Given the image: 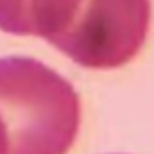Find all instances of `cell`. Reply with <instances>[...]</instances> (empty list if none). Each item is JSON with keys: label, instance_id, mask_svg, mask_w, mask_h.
Returning a JSON list of instances; mask_svg holds the SVG:
<instances>
[{"label": "cell", "instance_id": "cell-2", "mask_svg": "<svg viewBox=\"0 0 154 154\" xmlns=\"http://www.w3.org/2000/svg\"><path fill=\"white\" fill-rule=\"evenodd\" d=\"M150 15V0H80L70 26L51 45L82 68L114 70L141 51Z\"/></svg>", "mask_w": 154, "mask_h": 154}, {"label": "cell", "instance_id": "cell-1", "mask_svg": "<svg viewBox=\"0 0 154 154\" xmlns=\"http://www.w3.org/2000/svg\"><path fill=\"white\" fill-rule=\"evenodd\" d=\"M78 127L80 99L61 74L34 57H0V129L7 154H66Z\"/></svg>", "mask_w": 154, "mask_h": 154}, {"label": "cell", "instance_id": "cell-3", "mask_svg": "<svg viewBox=\"0 0 154 154\" xmlns=\"http://www.w3.org/2000/svg\"><path fill=\"white\" fill-rule=\"evenodd\" d=\"M0 154H7V148H5V135H2V129H0Z\"/></svg>", "mask_w": 154, "mask_h": 154}]
</instances>
